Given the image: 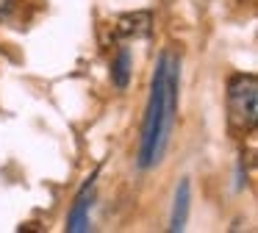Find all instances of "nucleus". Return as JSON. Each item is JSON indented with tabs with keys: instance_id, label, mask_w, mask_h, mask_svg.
<instances>
[{
	"instance_id": "1",
	"label": "nucleus",
	"mask_w": 258,
	"mask_h": 233,
	"mask_svg": "<svg viewBox=\"0 0 258 233\" xmlns=\"http://www.w3.org/2000/svg\"><path fill=\"white\" fill-rule=\"evenodd\" d=\"M178 89H180V59L172 53H161L156 61L147 114H145V125H142V144H139L142 169L156 166L169 147V136H172L175 128V111H178Z\"/></svg>"
},
{
	"instance_id": "5",
	"label": "nucleus",
	"mask_w": 258,
	"mask_h": 233,
	"mask_svg": "<svg viewBox=\"0 0 258 233\" xmlns=\"http://www.w3.org/2000/svg\"><path fill=\"white\" fill-rule=\"evenodd\" d=\"M131 70H134V59H131V50L128 47H119V53L111 59V83L125 92L131 83Z\"/></svg>"
},
{
	"instance_id": "4",
	"label": "nucleus",
	"mask_w": 258,
	"mask_h": 233,
	"mask_svg": "<svg viewBox=\"0 0 258 233\" xmlns=\"http://www.w3.org/2000/svg\"><path fill=\"white\" fill-rule=\"evenodd\" d=\"M189 208H191V183L180 181L178 189H175V200H172V216H169V230L180 233L186 227V219H189Z\"/></svg>"
},
{
	"instance_id": "3",
	"label": "nucleus",
	"mask_w": 258,
	"mask_h": 233,
	"mask_svg": "<svg viewBox=\"0 0 258 233\" xmlns=\"http://www.w3.org/2000/svg\"><path fill=\"white\" fill-rule=\"evenodd\" d=\"M92 200H95V178H89V181L84 183V189L78 192L73 208H70V216H67V230H70V233H84V230H89Z\"/></svg>"
},
{
	"instance_id": "6",
	"label": "nucleus",
	"mask_w": 258,
	"mask_h": 233,
	"mask_svg": "<svg viewBox=\"0 0 258 233\" xmlns=\"http://www.w3.org/2000/svg\"><path fill=\"white\" fill-rule=\"evenodd\" d=\"M14 14V0H0V20H9Z\"/></svg>"
},
{
	"instance_id": "2",
	"label": "nucleus",
	"mask_w": 258,
	"mask_h": 233,
	"mask_svg": "<svg viewBox=\"0 0 258 233\" xmlns=\"http://www.w3.org/2000/svg\"><path fill=\"white\" fill-rule=\"evenodd\" d=\"M258 120L255 75H233L228 81V122L236 133H250Z\"/></svg>"
}]
</instances>
